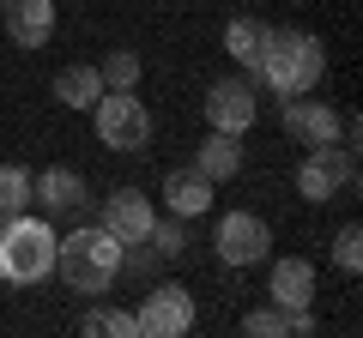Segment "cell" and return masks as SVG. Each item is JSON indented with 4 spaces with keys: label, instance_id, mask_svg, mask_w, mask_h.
Wrapping results in <instances>:
<instances>
[{
    "label": "cell",
    "instance_id": "obj_1",
    "mask_svg": "<svg viewBox=\"0 0 363 338\" xmlns=\"http://www.w3.org/2000/svg\"><path fill=\"white\" fill-rule=\"evenodd\" d=\"M121 254H128V247H121L104 223H79L73 235L55 242V278H61L73 296H104L121 278Z\"/></svg>",
    "mask_w": 363,
    "mask_h": 338
},
{
    "label": "cell",
    "instance_id": "obj_2",
    "mask_svg": "<svg viewBox=\"0 0 363 338\" xmlns=\"http://www.w3.org/2000/svg\"><path fill=\"white\" fill-rule=\"evenodd\" d=\"M321 78H327L321 37H309V30H272L267 37V54H260V66H255V85H267V91H279V97H303V91H315Z\"/></svg>",
    "mask_w": 363,
    "mask_h": 338
},
{
    "label": "cell",
    "instance_id": "obj_3",
    "mask_svg": "<svg viewBox=\"0 0 363 338\" xmlns=\"http://www.w3.org/2000/svg\"><path fill=\"white\" fill-rule=\"evenodd\" d=\"M55 223L43 218V211H18V218L0 223V284H43V278H55Z\"/></svg>",
    "mask_w": 363,
    "mask_h": 338
},
{
    "label": "cell",
    "instance_id": "obj_4",
    "mask_svg": "<svg viewBox=\"0 0 363 338\" xmlns=\"http://www.w3.org/2000/svg\"><path fill=\"white\" fill-rule=\"evenodd\" d=\"M91 127L104 139V151L116 157H133L152 145V109L140 103V91H104L97 109H91Z\"/></svg>",
    "mask_w": 363,
    "mask_h": 338
},
{
    "label": "cell",
    "instance_id": "obj_5",
    "mask_svg": "<svg viewBox=\"0 0 363 338\" xmlns=\"http://www.w3.org/2000/svg\"><path fill=\"white\" fill-rule=\"evenodd\" d=\"M351 187H357V157H351V145H315V151L303 157L297 194L309 199V206H333Z\"/></svg>",
    "mask_w": 363,
    "mask_h": 338
},
{
    "label": "cell",
    "instance_id": "obj_6",
    "mask_svg": "<svg viewBox=\"0 0 363 338\" xmlns=\"http://www.w3.org/2000/svg\"><path fill=\"white\" fill-rule=\"evenodd\" d=\"M212 247H218V260L224 266H260L272 254V223L260 218V211H224L218 230H212Z\"/></svg>",
    "mask_w": 363,
    "mask_h": 338
},
{
    "label": "cell",
    "instance_id": "obj_7",
    "mask_svg": "<svg viewBox=\"0 0 363 338\" xmlns=\"http://www.w3.org/2000/svg\"><path fill=\"white\" fill-rule=\"evenodd\" d=\"M279 127H285V139H297L303 151H315V145H339V139H345V115H339L333 103H321L315 91L285 97V109H279Z\"/></svg>",
    "mask_w": 363,
    "mask_h": 338
},
{
    "label": "cell",
    "instance_id": "obj_8",
    "mask_svg": "<svg viewBox=\"0 0 363 338\" xmlns=\"http://www.w3.org/2000/svg\"><path fill=\"white\" fill-rule=\"evenodd\" d=\"M200 109H206L212 133H248L260 121V91H255V78H212Z\"/></svg>",
    "mask_w": 363,
    "mask_h": 338
},
{
    "label": "cell",
    "instance_id": "obj_9",
    "mask_svg": "<svg viewBox=\"0 0 363 338\" xmlns=\"http://www.w3.org/2000/svg\"><path fill=\"white\" fill-rule=\"evenodd\" d=\"M133 332L145 338H182V332H194V296L182 284H157L152 296L133 308Z\"/></svg>",
    "mask_w": 363,
    "mask_h": 338
},
{
    "label": "cell",
    "instance_id": "obj_10",
    "mask_svg": "<svg viewBox=\"0 0 363 338\" xmlns=\"http://www.w3.org/2000/svg\"><path fill=\"white\" fill-rule=\"evenodd\" d=\"M30 199L43 206V218H79L85 199H91V187H85L79 169L55 163V169H43V175H30Z\"/></svg>",
    "mask_w": 363,
    "mask_h": 338
},
{
    "label": "cell",
    "instance_id": "obj_11",
    "mask_svg": "<svg viewBox=\"0 0 363 338\" xmlns=\"http://www.w3.org/2000/svg\"><path fill=\"white\" fill-rule=\"evenodd\" d=\"M152 223H157V206L140 194V187H116V194L104 199V230L116 235L121 247L145 242V235H152Z\"/></svg>",
    "mask_w": 363,
    "mask_h": 338
},
{
    "label": "cell",
    "instance_id": "obj_12",
    "mask_svg": "<svg viewBox=\"0 0 363 338\" xmlns=\"http://www.w3.org/2000/svg\"><path fill=\"white\" fill-rule=\"evenodd\" d=\"M267 296L272 308H315V260H303V254H285V260H272L267 272Z\"/></svg>",
    "mask_w": 363,
    "mask_h": 338
},
{
    "label": "cell",
    "instance_id": "obj_13",
    "mask_svg": "<svg viewBox=\"0 0 363 338\" xmlns=\"http://www.w3.org/2000/svg\"><path fill=\"white\" fill-rule=\"evenodd\" d=\"M6 13V37L18 42V49H49V37H55V0H6L0 6Z\"/></svg>",
    "mask_w": 363,
    "mask_h": 338
},
{
    "label": "cell",
    "instance_id": "obj_14",
    "mask_svg": "<svg viewBox=\"0 0 363 338\" xmlns=\"http://www.w3.org/2000/svg\"><path fill=\"white\" fill-rule=\"evenodd\" d=\"M164 206H169V218H182V223H188V218H206V211H212V182L200 175L194 163H188V169H169V175H164Z\"/></svg>",
    "mask_w": 363,
    "mask_h": 338
},
{
    "label": "cell",
    "instance_id": "obj_15",
    "mask_svg": "<svg viewBox=\"0 0 363 338\" xmlns=\"http://www.w3.org/2000/svg\"><path fill=\"white\" fill-rule=\"evenodd\" d=\"M194 169L206 175L212 187H218V182H236V175H242V133H206L200 151H194Z\"/></svg>",
    "mask_w": 363,
    "mask_h": 338
},
{
    "label": "cell",
    "instance_id": "obj_16",
    "mask_svg": "<svg viewBox=\"0 0 363 338\" xmlns=\"http://www.w3.org/2000/svg\"><path fill=\"white\" fill-rule=\"evenodd\" d=\"M97 97H104V73L91 61H73V66L55 73V103L61 109H79V115H85V109H97Z\"/></svg>",
    "mask_w": 363,
    "mask_h": 338
},
{
    "label": "cell",
    "instance_id": "obj_17",
    "mask_svg": "<svg viewBox=\"0 0 363 338\" xmlns=\"http://www.w3.org/2000/svg\"><path fill=\"white\" fill-rule=\"evenodd\" d=\"M267 37H272L267 18H230V25H224V54H230V61L242 66L248 78H255L260 54H267Z\"/></svg>",
    "mask_w": 363,
    "mask_h": 338
},
{
    "label": "cell",
    "instance_id": "obj_18",
    "mask_svg": "<svg viewBox=\"0 0 363 338\" xmlns=\"http://www.w3.org/2000/svg\"><path fill=\"white\" fill-rule=\"evenodd\" d=\"M37 199H30V169L18 163H0V223L18 218V211H30Z\"/></svg>",
    "mask_w": 363,
    "mask_h": 338
},
{
    "label": "cell",
    "instance_id": "obj_19",
    "mask_svg": "<svg viewBox=\"0 0 363 338\" xmlns=\"http://www.w3.org/2000/svg\"><path fill=\"white\" fill-rule=\"evenodd\" d=\"M97 73H104V91H140L145 61H140L133 49H116V54H104V61H97Z\"/></svg>",
    "mask_w": 363,
    "mask_h": 338
},
{
    "label": "cell",
    "instance_id": "obj_20",
    "mask_svg": "<svg viewBox=\"0 0 363 338\" xmlns=\"http://www.w3.org/2000/svg\"><path fill=\"white\" fill-rule=\"evenodd\" d=\"M79 332L85 338H133V308H85Z\"/></svg>",
    "mask_w": 363,
    "mask_h": 338
},
{
    "label": "cell",
    "instance_id": "obj_21",
    "mask_svg": "<svg viewBox=\"0 0 363 338\" xmlns=\"http://www.w3.org/2000/svg\"><path fill=\"white\" fill-rule=\"evenodd\" d=\"M145 247H152L157 260H182V254H188V230H182V218H157L152 223V235H145Z\"/></svg>",
    "mask_w": 363,
    "mask_h": 338
},
{
    "label": "cell",
    "instance_id": "obj_22",
    "mask_svg": "<svg viewBox=\"0 0 363 338\" xmlns=\"http://www.w3.org/2000/svg\"><path fill=\"white\" fill-rule=\"evenodd\" d=\"M333 266H339V272H351V278L363 272V230H357V223H345V230L333 235Z\"/></svg>",
    "mask_w": 363,
    "mask_h": 338
},
{
    "label": "cell",
    "instance_id": "obj_23",
    "mask_svg": "<svg viewBox=\"0 0 363 338\" xmlns=\"http://www.w3.org/2000/svg\"><path fill=\"white\" fill-rule=\"evenodd\" d=\"M242 332H248V338H285V308H255V314H242Z\"/></svg>",
    "mask_w": 363,
    "mask_h": 338
},
{
    "label": "cell",
    "instance_id": "obj_24",
    "mask_svg": "<svg viewBox=\"0 0 363 338\" xmlns=\"http://www.w3.org/2000/svg\"><path fill=\"white\" fill-rule=\"evenodd\" d=\"M0 6H6V0H0Z\"/></svg>",
    "mask_w": 363,
    "mask_h": 338
}]
</instances>
